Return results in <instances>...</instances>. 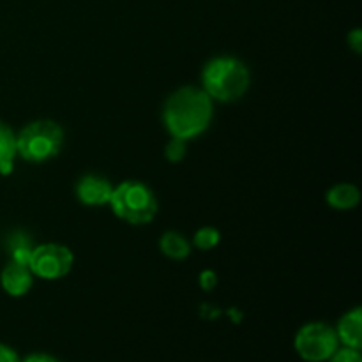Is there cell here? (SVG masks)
Listing matches in <instances>:
<instances>
[{
  "instance_id": "6",
  "label": "cell",
  "mask_w": 362,
  "mask_h": 362,
  "mask_svg": "<svg viewBox=\"0 0 362 362\" xmlns=\"http://www.w3.org/2000/svg\"><path fill=\"white\" fill-rule=\"evenodd\" d=\"M73 264L74 257L69 247L62 246V244L48 243L32 247L28 267H30L32 274L37 276V278L46 279V281H55V279L69 274Z\"/></svg>"
},
{
  "instance_id": "1",
  "label": "cell",
  "mask_w": 362,
  "mask_h": 362,
  "mask_svg": "<svg viewBox=\"0 0 362 362\" xmlns=\"http://www.w3.org/2000/svg\"><path fill=\"white\" fill-rule=\"evenodd\" d=\"M212 99L204 88L180 87L165 103L163 120L172 138L191 140L200 136L212 120Z\"/></svg>"
},
{
  "instance_id": "4",
  "label": "cell",
  "mask_w": 362,
  "mask_h": 362,
  "mask_svg": "<svg viewBox=\"0 0 362 362\" xmlns=\"http://www.w3.org/2000/svg\"><path fill=\"white\" fill-rule=\"evenodd\" d=\"M62 145L64 131L53 120H34L16 134V156L34 165L55 158Z\"/></svg>"
},
{
  "instance_id": "8",
  "label": "cell",
  "mask_w": 362,
  "mask_h": 362,
  "mask_svg": "<svg viewBox=\"0 0 362 362\" xmlns=\"http://www.w3.org/2000/svg\"><path fill=\"white\" fill-rule=\"evenodd\" d=\"M0 285L7 296L23 297L30 292L32 285H34V274L28 265L9 260V264L2 269V274H0Z\"/></svg>"
},
{
  "instance_id": "17",
  "label": "cell",
  "mask_w": 362,
  "mask_h": 362,
  "mask_svg": "<svg viewBox=\"0 0 362 362\" xmlns=\"http://www.w3.org/2000/svg\"><path fill=\"white\" fill-rule=\"evenodd\" d=\"M349 46L357 53V55L362 52V32L359 28H356V30H352L349 34Z\"/></svg>"
},
{
  "instance_id": "2",
  "label": "cell",
  "mask_w": 362,
  "mask_h": 362,
  "mask_svg": "<svg viewBox=\"0 0 362 362\" xmlns=\"http://www.w3.org/2000/svg\"><path fill=\"white\" fill-rule=\"evenodd\" d=\"M251 74L246 64L233 57H216L202 71V85L212 101L232 103L250 88Z\"/></svg>"
},
{
  "instance_id": "11",
  "label": "cell",
  "mask_w": 362,
  "mask_h": 362,
  "mask_svg": "<svg viewBox=\"0 0 362 362\" xmlns=\"http://www.w3.org/2000/svg\"><path fill=\"white\" fill-rule=\"evenodd\" d=\"M159 250L165 257L172 258V260H184V258L189 257L191 244L182 233L166 232L159 239Z\"/></svg>"
},
{
  "instance_id": "19",
  "label": "cell",
  "mask_w": 362,
  "mask_h": 362,
  "mask_svg": "<svg viewBox=\"0 0 362 362\" xmlns=\"http://www.w3.org/2000/svg\"><path fill=\"white\" fill-rule=\"evenodd\" d=\"M23 362H59V361L52 356H46V354H32V356H28Z\"/></svg>"
},
{
  "instance_id": "5",
  "label": "cell",
  "mask_w": 362,
  "mask_h": 362,
  "mask_svg": "<svg viewBox=\"0 0 362 362\" xmlns=\"http://www.w3.org/2000/svg\"><path fill=\"white\" fill-rule=\"evenodd\" d=\"M299 357L306 362H324L339 349L336 331L325 322H311L299 329L293 339Z\"/></svg>"
},
{
  "instance_id": "14",
  "label": "cell",
  "mask_w": 362,
  "mask_h": 362,
  "mask_svg": "<svg viewBox=\"0 0 362 362\" xmlns=\"http://www.w3.org/2000/svg\"><path fill=\"white\" fill-rule=\"evenodd\" d=\"M186 140H180V138H172V140L166 144V148H165V156L168 161L172 163H179L182 161L184 156H186Z\"/></svg>"
},
{
  "instance_id": "15",
  "label": "cell",
  "mask_w": 362,
  "mask_h": 362,
  "mask_svg": "<svg viewBox=\"0 0 362 362\" xmlns=\"http://www.w3.org/2000/svg\"><path fill=\"white\" fill-rule=\"evenodd\" d=\"M329 362H362L361 357V350L356 349H338L332 357L329 359Z\"/></svg>"
},
{
  "instance_id": "12",
  "label": "cell",
  "mask_w": 362,
  "mask_h": 362,
  "mask_svg": "<svg viewBox=\"0 0 362 362\" xmlns=\"http://www.w3.org/2000/svg\"><path fill=\"white\" fill-rule=\"evenodd\" d=\"M16 158V134L0 120V163L14 161Z\"/></svg>"
},
{
  "instance_id": "16",
  "label": "cell",
  "mask_w": 362,
  "mask_h": 362,
  "mask_svg": "<svg viewBox=\"0 0 362 362\" xmlns=\"http://www.w3.org/2000/svg\"><path fill=\"white\" fill-rule=\"evenodd\" d=\"M216 285H218V276H216L214 272H212V271L202 272V274H200V286H202V288L207 290V292H209V290L214 288Z\"/></svg>"
},
{
  "instance_id": "9",
  "label": "cell",
  "mask_w": 362,
  "mask_h": 362,
  "mask_svg": "<svg viewBox=\"0 0 362 362\" xmlns=\"http://www.w3.org/2000/svg\"><path fill=\"white\" fill-rule=\"evenodd\" d=\"M338 341L346 349L361 350L362 346V311L361 308L343 315L338 322V329H334Z\"/></svg>"
},
{
  "instance_id": "7",
  "label": "cell",
  "mask_w": 362,
  "mask_h": 362,
  "mask_svg": "<svg viewBox=\"0 0 362 362\" xmlns=\"http://www.w3.org/2000/svg\"><path fill=\"white\" fill-rule=\"evenodd\" d=\"M112 193L113 186L108 182V179L94 175V173L81 177L76 184V198L88 207H101V205L110 204Z\"/></svg>"
},
{
  "instance_id": "18",
  "label": "cell",
  "mask_w": 362,
  "mask_h": 362,
  "mask_svg": "<svg viewBox=\"0 0 362 362\" xmlns=\"http://www.w3.org/2000/svg\"><path fill=\"white\" fill-rule=\"evenodd\" d=\"M0 362H20V357L11 346L0 343Z\"/></svg>"
},
{
  "instance_id": "10",
  "label": "cell",
  "mask_w": 362,
  "mask_h": 362,
  "mask_svg": "<svg viewBox=\"0 0 362 362\" xmlns=\"http://www.w3.org/2000/svg\"><path fill=\"white\" fill-rule=\"evenodd\" d=\"M327 204L334 211H352L359 205L361 193L354 184H338L327 191Z\"/></svg>"
},
{
  "instance_id": "3",
  "label": "cell",
  "mask_w": 362,
  "mask_h": 362,
  "mask_svg": "<svg viewBox=\"0 0 362 362\" xmlns=\"http://www.w3.org/2000/svg\"><path fill=\"white\" fill-rule=\"evenodd\" d=\"M110 207L117 218L129 225H147L158 214V200L147 184L126 180L113 187Z\"/></svg>"
},
{
  "instance_id": "13",
  "label": "cell",
  "mask_w": 362,
  "mask_h": 362,
  "mask_svg": "<svg viewBox=\"0 0 362 362\" xmlns=\"http://www.w3.org/2000/svg\"><path fill=\"white\" fill-rule=\"evenodd\" d=\"M219 240H221V233L216 228H212V226H204V228L198 230L193 237L194 247H198L200 251L214 250L219 244Z\"/></svg>"
},
{
  "instance_id": "20",
  "label": "cell",
  "mask_w": 362,
  "mask_h": 362,
  "mask_svg": "<svg viewBox=\"0 0 362 362\" xmlns=\"http://www.w3.org/2000/svg\"><path fill=\"white\" fill-rule=\"evenodd\" d=\"M11 172H13V161L0 163V173H2V175H9Z\"/></svg>"
}]
</instances>
